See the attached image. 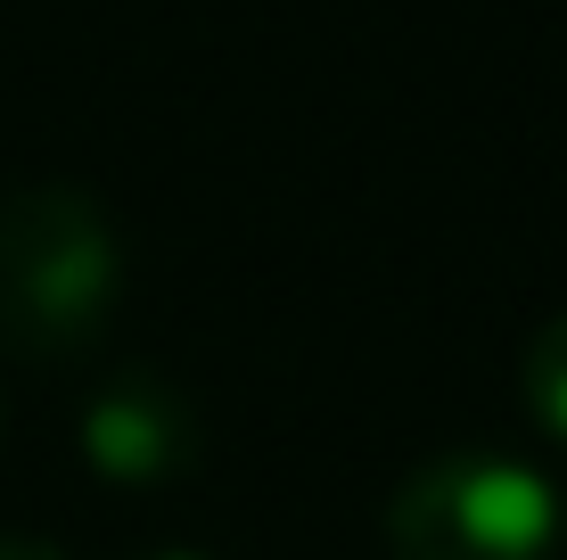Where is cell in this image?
Here are the masks:
<instances>
[{
	"label": "cell",
	"mask_w": 567,
	"mask_h": 560,
	"mask_svg": "<svg viewBox=\"0 0 567 560\" xmlns=\"http://www.w3.org/2000/svg\"><path fill=\"white\" fill-rule=\"evenodd\" d=\"M124 305V231L83 182L0 198V338L42 371L91 363Z\"/></svg>",
	"instance_id": "cell-1"
},
{
	"label": "cell",
	"mask_w": 567,
	"mask_h": 560,
	"mask_svg": "<svg viewBox=\"0 0 567 560\" xmlns=\"http://www.w3.org/2000/svg\"><path fill=\"white\" fill-rule=\"evenodd\" d=\"M395 560H559L567 495L543 461L502 446H461L420 461L386 503Z\"/></svg>",
	"instance_id": "cell-2"
},
{
	"label": "cell",
	"mask_w": 567,
	"mask_h": 560,
	"mask_svg": "<svg viewBox=\"0 0 567 560\" xmlns=\"http://www.w3.org/2000/svg\"><path fill=\"white\" fill-rule=\"evenodd\" d=\"M83 461L107 478V487H165V478H182L189 461H198V413H189V396L173 388V379L156 371H115L91 388L83 404Z\"/></svg>",
	"instance_id": "cell-3"
},
{
	"label": "cell",
	"mask_w": 567,
	"mask_h": 560,
	"mask_svg": "<svg viewBox=\"0 0 567 560\" xmlns=\"http://www.w3.org/2000/svg\"><path fill=\"white\" fill-rule=\"evenodd\" d=\"M518 404H526V420H535L551 446H567V305L526 338V355H518Z\"/></svg>",
	"instance_id": "cell-4"
},
{
	"label": "cell",
	"mask_w": 567,
	"mask_h": 560,
	"mask_svg": "<svg viewBox=\"0 0 567 560\" xmlns=\"http://www.w3.org/2000/svg\"><path fill=\"white\" fill-rule=\"evenodd\" d=\"M0 560H66L50 536H0Z\"/></svg>",
	"instance_id": "cell-5"
},
{
	"label": "cell",
	"mask_w": 567,
	"mask_h": 560,
	"mask_svg": "<svg viewBox=\"0 0 567 560\" xmlns=\"http://www.w3.org/2000/svg\"><path fill=\"white\" fill-rule=\"evenodd\" d=\"M141 560H206V552H141Z\"/></svg>",
	"instance_id": "cell-6"
}]
</instances>
